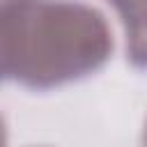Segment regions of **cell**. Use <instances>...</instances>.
Segmentation results:
<instances>
[{
  "label": "cell",
  "instance_id": "cell-1",
  "mask_svg": "<svg viewBox=\"0 0 147 147\" xmlns=\"http://www.w3.org/2000/svg\"><path fill=\"white\" fill-rule=\"evenodd\" d=\"M103 14L76 0H0L2 78L53 90L99 71L113 55Z\"/></svg>",
  "mask_w": 147,
  "mask_h": 147
},
{
  "label": "cell",
  "instance_id": "cell-2",
  "mask_svg": "<svg viewBox=\"0 0 147 147\" xmlns=\"http://www.w3.org/2000/svg\"><path fill=\"white\" fill-rule=\"evenodd\" d=\"M119 14L126 37V60L147 69V0H108Z\"/></svg>",
  "mask_w": 147,
  "mask_h": 147
},
{
  "label": "cell",
  "instance_id": "cell-3",
  "mask_svg": "<svg viewBox=\"0 0 147 147\" xmlns=\"http://www.w3.org/2000/svg\"><path fill=\"white\" fill-rule=\"evenodd\" d=\"M142 140H145V147H147V129H145V138Z\"/></svg>",
  "mask_w": 147,
  "mask_h": 147
}]
</instances>
